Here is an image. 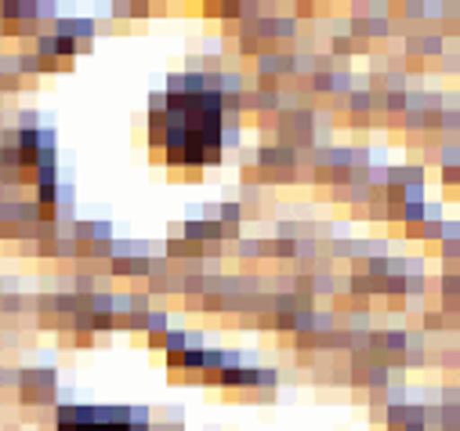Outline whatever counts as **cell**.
Instances as JSON below:
<instances>
[{
	"label": "cell",
	"instance_id": "cell-1",
	"mask_svg": "<svg viewBox=\"0 0 460 431\" xmlns=\"http://www.w3.org/2000/svg\"><path fill=\"white\" fill-rule=\"evenodd\" d=\"M167 131H171V149H178L185 160H203L207 149H217V131H221V105L214 94H181L171 98L167 113Z\"/></svg>",
	"mask_w": 460,
	"mask_h": 431
},
{
	"label": "cell",
	"instance_id": "cell-2",
	"mask_svg": "<svg viewBox=\"0 0 460 431\" xmlns=\"http://www.w3.org/2000/svg\"><path fill=\"white\" fill-rule=\"evenodd\" d=\"M58 431H135L128 409H66Z\"/></svg>",
	"mask_w": 460,
	"mask_h": 431
}]
</instances>
